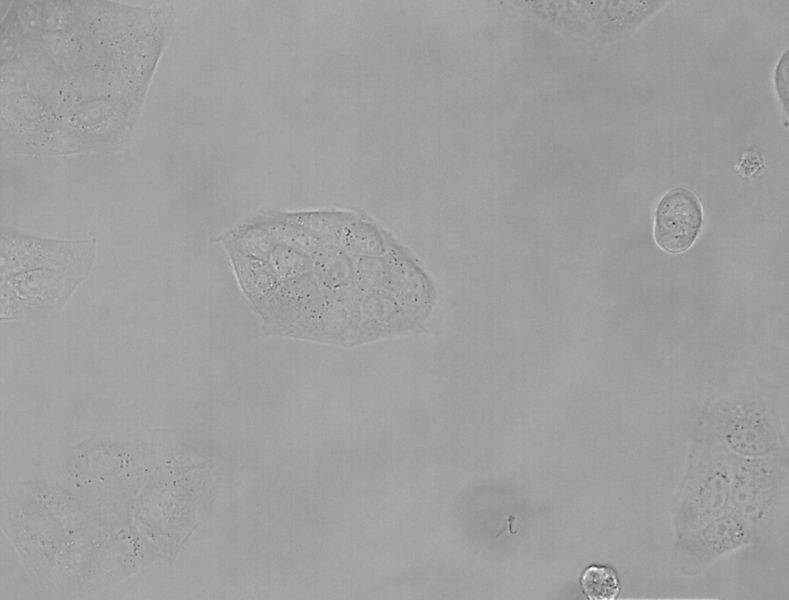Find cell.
<instances>
[{"label": "cell", "instance_id": "6da1fadb", "mask_svg": "<svg viewBox=\"0 0 789 600\" xmlns=\"http://www.w3.org/2000/svg\"><path fill=\"white\" fill-rule=\"evenodd\" d=\"M731 467L727 450L710 435L700 438L682 484L675 515L678 533L703 526L729 511Z\"/></svg>", "mask_w": 789, "mask_h": 600}, {"label": "cell", "instance_id": "7a4b0ae2", "mask_svg": "<svg viewBox=\"0 0 789 600\" xmlns=\"http://www.w3.org/2000/svg\"><path fill=\"white\" fill-rule=\"evenodd\" d=\"M95 238L58 240L1 228V278L30 270H56L86 279L96 258Z\"/></svg>", "mask_w": 789, "mask_h": 600}, {"label": "cell", "instance_id": "3957f363", "mask_svg": "<svg viewBox=\"0 0 789 600\" xmlns=\"http://www.w3.org/2000/svg\"><path fill=\"white\" fill-rule=\"evenodd\" d=\"M709 427L711 437L744 458L779 456L786 444L778 417L756 402L723 405L710 417Z\"/></svg>", "mask_w": 789, "mask_h": 600}, {"label": "cell", "instance_id": "277c9868", "mask_svg": "<svg viewBox=\"0 0 789 600\" xmlns=\"http://www.w3.org/2000/svg\"><path fill=\"white\" fill-rule=\"evenodd\" d=\"M85 279L56 270H30L1 278V321L56 316Z\"/></svg>", "mask_w": 789, "mask_h": 600}, {"label": "cell", "instance_id": "5b68a950", "mask_svg": "<svg viewBox=\"0 0 789 600\" xmlns=\"http://www.w3.org/2000/svg\"><path fill=\"white\" fill-rule=\"evenodd\" d=\"M728 456L731 506L755 530L774 516L783 492L785 465L779 456L744 458L730 452Z\"/></svg>", "mask_w": 789, "mask_h": 600}, {"label": "cell", "instance_id": "8992f818", "mask_svg": "<svg viewBox=\"0 0 789 600\" xmlns=\"http://www.w3.org/2000/svg\"><path fill=\"white\" fill-rule=\"evenodd\" d=\"M702 207L697 196L685 187L668 191L659 201L654 218V239L666 252L688 250L702 225Z\"/></svg>", "mask_w": 789, "mask_h": 600}, {"label": "cell", "instance_id": "52a82bcc", "mask_svg": "<svg viewBox=\"0 0 789 600\" xmlns=\"http://www.w3.org/2000/svg\"><path fill=\"white\" fill-rule=\"evenodd\" d=\"M752 527L734 511H727L703 526L680 535L679 548L692 562L703 565L746 545Z\"/></svg>", "mask_w": 789, "mask_h": 600}, {"label": "cell", "instance_id": "ba28073f", "mask_svg": "<svg viewBox=\"0 0 789 600\" xmlns=\"http://www.w3.org/2000/svg\"><path fill=\"white\" fill-rule=\"evenodd\" d=\"M581 586L591 600H613L621 589L616 572L608 566L592 565L581 575Z\"/></svg>", "mask_w": 789, "mask_h": 600}, {"label": "cell", "instance_id": "9c48e42d", "mask_svg": "<svg viewBox=\"0 0 789 600\" xmlns=\"http://www.w3.org/2000/svg\"><path fill=\"white\" fill-rule=\"evenodd\" d=\"M775 82L778 95L784 109L788 108V51H786L777 65Z\"/></svg>", "mask_w": 789, "mask_h": 600}]
</instances>
